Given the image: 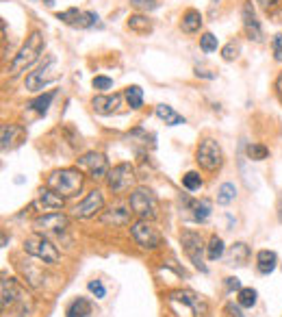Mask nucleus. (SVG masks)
<instances>
[{
  "instance_id": "7ed1b4c3",
  "label": "nucleus",
  "mask_w": 282,
  "mask_h": 317,
  "mask_svg": "<svg viewBox=\"0 0 282 317\" xmlns=\"http://www.w3.org/2000/svg\"><path fill=\"white\" fill-rule=\"evenodd\" d=\"M61 76V68H59V61H56V56L50 54L48 59L39 66L35 72H30V74L26 76V80H24V85H26L28 92H42L44 87L56 83Z\"/></svg>"
},
{
  "instance_id": "a211bd4d",
  "label": "nucleus",
  "mask_w": 282,
  "mask_h": 317,
  "mask_svg": "<svg viewBox=\"0 0 282 317\" xmlns=\"http://www.w3.org/2000/svg\"><path fill=\"white\" fill-rule=\"evenodd\" d=\"M180 26H182L184 33H198L200 26H202V13L196 11V9H187L182 13Z\"/></svg>"
},
{
  "instance_id": "c756f323",
  "label": "nucleus",
  "mask_w": 282,
  "mask_h": 317,
  "mask_svg": "<svg viewBox=\"0 0 282 317\" xmlns=\"http://www.w3.org/2000/svg\"><path fill=\"white\" fill-rule=\"evenodd\" d=\"M56 20H61L63 24H68V26L80 28V22H83V11L68 9V11H63V13H56Z\"/></svg>"
},
{
  "instance_id": "423d86ee",
  "label": "nucleus",
  "mask_w": 282,
  "mask_h": 317,
  "mask_svg": "<svg viewBox=\"0 0 282 317\" xmlns=\"http://www.w3.org/2000/svg\"><path fill=\"white\" fill-rule=\"evenodd\" d=\"M196 161H198V165H200V167H204V169H206V172H215V169H220L222 163H224L222 146L217 143L215 139H211V137H206V139L198 146Z\"/></svg>"
},
{
  "instance_id": "1a4fd4ad",
  "label": "nucleus",
  "mask_w": 282,
  "mask_h": 317,
  "mask_svg": "<svg viewBox=\"0 0 282 317\" xmlns=\"http://www.w3.org/2000/svg\"><path fill=\"white\" fill-rule=\"evenodd\" d=\"M135 181H137V176H135V167L131 163H119L113 169H109V174H107L109 189L115 191V193L131 189V187L135 185Z\"/></svg>"
},
{
  "instance_id": "dca6fc26",
  "label": "nucleus",
  "mask_w": 282,
  "mask_h": 317,
  "mask_svg": "<svg viewBox=\"0 0 282 317\" xmlns=\"http://www.w3.org/2000/svg\"><path fill=\"white\" fill-rule=\"evenodd\" d=\"M243 28L249 39H254V42H263V28H261V22L256 18V11L252 3H245L243 5Z\"/></svg>"
},
{
  "instance_id": "6ab92c4d",
  "label": "nucleus",
  "mask_w": 282,
  "mask_h": 317,
  "mask_svg": "<svg viewBox=\"0 0 282 317\" xmlns=\"http://www.w3.org/2000/svg\"><path fill=\"white\" fill-rule=\"evenodd\" d=\"M276 263H278V256H276V252H271V250H261L259 254H256V267H259L261 274H271L276 270Z\"/></svg>"
},
{
  "instance_id": "4c0bfd02",
  "label": "nucleus",
  "mask_w": 282,
  "mask_h": 317,
  "mask_svg": "<svg viewBox=\"0 0 282 317\" xmlns=\"http://www.w3.org/2000/svg\"><path fill=\"white\" fill-rule=\"evenodd\" d=\"M87 289L91 291V294L98 298V300H102L104 296H107V289H104V284L100 282V280H89V284H87Z\"/></svg>"
},
{
  "instance_id": "6e6552de",
  "label": "nucleus",
  "mask_w": 282,
  "mask_h": 317,
  "mask_svg": "<svg viewBox=\"0 0 282 317\" xmlns=\"http://www.w3.org/2000/svg\"><path fill=\"white\" fill-rule=\"evenodd\" d=\"M131 235L137 241V246L143 250H154L161 246V235L154 226L150 224V219H137L131 226Z\"/></svg>"
},
{
  "instance_id": "20e7f679",
  "label": "nucleus",
  "mask_w": 282,
  "mask_h": 317,
  "mask_svg": "<svg viewBox=\"0 0 282 317\" xmlns=\"http://www.w3.org/2000/svg\"><path fill=\"white\" fill-rule=\"evenodd\" d=\"M24 252H28L30 256H35L48 265H56L61 261V252L56 250L54 243L50 239H46L44 235H33V237L24 239Z\"/></svg>"
},
{
  "instance_id": "0eeeda50",
  "label": "nucleus",
  "mask_w": 282,
  "mask_h": 317,
  "mask_svg": "<svg viewBox=\"0 0 282 317\" xmlns=\"http://www.w3.org/2000/svg\"><path fill=\"white\" fill-rule=\"evenodd\" d=\"M180 243H182V250L184 254L191 258V263L198 267L200 272H208V267L204 265V243H202V237L193 230H184L180 235Z\"/></svg>"
},
{
  "instance_id": "f257e3e1",
  "label": "nucleus",
  "mask_w": 282,
  "mask_h": 317,
  "mask_svg": "<svg viewBox=\"0 0 282 317\" xmlns=\"http://www.w3.org/2000/svg\"><path fill=\"white\" fill-rule=\"evenodd\" d=\"M44 46H46V39L44 35L39 33V31H33L26 42H24V46L20 48V52L13 56V63H11V76H20L22 72H26L33 63L39 59V54L44 52Z\"/></svg>"
},
{
  "instance_id": "a18cd8bd",
  "label": "nucleus",
  "mask_w": 282,
  "mask_h": 317,
  "mask_svg": "<svg viewBox=\"0 0 282 317\" xmlns=\"http://www.w3.org/2000/svg\"><path fill=\"white\" fill-rule=\"evenodd\" d=\"M278 217H280V222H282V196L278 200Z\"/></svg>"
},
{
  "instance_id": "9d476101",
  "label": "nucleus",
  "mask_w": 282,
  "mask_h": 317,
  "mask_svg": "<svg viewBox=\"0 0 282 317\" xmlns=\"http://www.w3.org/2000/svg\"><path fill=\"white\" fill-rule=\"evenodd\" d=\"M70 219L66 213H61V211H56V213H44L39 215L35 222H33V228L37 235H61L63 230L68 228Z\"/></svg>"
},
{
  "instance_id": "473e14b6",
  "label": "nucleus",
  "mask_w": 282,
  "mask_h": 317,
  "mask_svg": "<svg viewBox=\"0 0 282 317\" xmlns=\"http://www.w3.org/2000/svg\"><path fill=\"white\" fill-rule=\"evenodd\" d=\"M245 152H247V157L252 159V161H265L269 157V150L265 148L263 143H249L247 148H245Z\"/></svg>"
},
{
  "instance_id": "c03bdc74",
  "label": "nucleus",
  "mask_w": 282,
  "mask_h": 317,
  "mask_svg": "<svg viewBox=\"0 0 282 317\" xmlns=\"http://www.w3.org/2000/svg\"><path fill=\"white\" fill-rule=\"evenodd\" d=\"M259 3H261L263 7H271V5H276L278 0H259Z\"/></svg>"
},
{
  "instance_id": "412c9836",
  "label": "nucleus",
  "mask_w": 282,
  "mask_h": 317,
  "mask_svg": "<svg viewBox=\"0 0 282 317\" xmlns=\"http://www.w3.org/2000/svg\"><path fill=\"white\" fill-rule=\"evenodd\" d=\"M156 118L161 122H165L167 126H178V124H184V118L180 113H176L169 104H159L156 107Z\"/></svg>"
},
{
  "instance_id": "39448f33",
  "label": "nucleus",
  "mask_w": 282,
  "mask_h": 317,
  "mask_svg": "<svg viewBox=\"0 0 282 317\" xmlns=\"http://www.w3.org/2000/svg\"><path fill=\"white\" fill-rule=\"evenodd\" d=\"M131 209L139 219H154L159 215V200L146 187H139L131 193Z\"/></svg>"
},
{
  "instance_id": "a878e982",
  "label": "nucleus",
  "mask_w": 282,
  "mask_h": 317,
  "mask_svg": "<svg viewBox=\"0 0 282 317\" xmlns=\"http://www.w3.org/2000/svg\"><path fill=\"white\" fill-rule=\"evenodd\" d=\"M191 211H193V219L200 224H204L208 217H211V202L208 200H198L191 202Z\"/></svg>"
},
{
  "instance_id": "7c9ffc66",
  "label": "nucleus",
  "mask_w": 282,
  "mask_h": 317,
  "mask_svg": "<svg viewBox=\"0 0 282 317\" xmlns=\"http://www.w3.org/2000/svg\"><path fill=\"white\" fill-rule=\"evenodd\" d=\"M235 198H237V187H235V183H224L220 187V191H217V202H220V205H230Z\"/></svg>"
},
{
  "instance_id": "37998d69",
  "label": "nucleus",
  "mask_w": 282,
  "mask_h": 317,
  "mask_svg": "<svg viewBox=\"0 0 282 317\" xmlns=\"http://www.w3.org/2000/svg\"><path fill=\"white\" fill-rule=\"evenodd\" d=\"M228 313H232V317H243V313H241L239 306H235V304H228Z\"/></svg>"
},
{
  "instance_id": "9b49d317",
  "label": "nucleus",
  "mask_w": 282,
  "mask_h": 317,
  "mask_svg": "<svg viewBox=\"0 0 282 317\" xmlns=\"http://www.w3.org/2000/svg\"><path fill=\"white\" fill-rule=\"evenodd\" d=\"M63 205H66L63 196L52 191L50 187H42L37 191V196L33 198V202H30V209L39 211V213H56V211L63 209Z\"/></svg>"
},
{
  "instance_id": "c9c22d12",
  "label": "nucleus",
  "mask_w": 282,
  "mask_h": 317,
  "mask_svg": "<svg viewBox=\"0 0 282 317\" xmlns=\"http://www.w3.org/2000/svg\"><path fill=\"white\" fill-rule=\"evenodd\" d=\"M239 44L237 42H230V44H226L224 46V50H222V59L224 61H235L237 56H239Z\"/></svg>"
},
{
  "instance_id": "4468645a",
  "label": "nucleus",
  "mask_w": 282,
  "mask_h": 317,
  "mask_svg": "<svg viewBox=\"0 0 282 317\" xmlns=\"http://www.w3.org/2000/svg\"><path fill=\"white\" fill-rule=\"evenodd\" d=\"M102 207H104V196H102V191L93 189V191H89V193H87V196L76 205L74 217H78V219H89V217H93L96 213H98V211H102Z\"/></svg>"
},
{
  "instance_id": "79ce46f5",
  "label": "nucleus",
  "mask_w": 282,
  "mask_h": 317,
  "mask_svg": "<svg viewBox=\"0 0 282 317\" xmlns=\"http://www.w3.org/2000/svg\"><path fill=\"white\" fill-rule=\"evenodd\" d=\"M276 94H278V98L282 102V72H280V76L276 78Z\"/></svg>"
},
{
  "instance_id": "ddd939ff",
  "label": "nucleus",
  "mask_w": 282,
  "mask_h": 317,
  "mask_svg": "<svg viewBox=\"0 0 282 317\" xmlns=\"http://www.w3.org/2000/svg\"><path fill=\"white\" fill-rule=\"evenodd\" d=\"M169 302H172V304H182L184 308H189L196 317H204L206 311H208V306L202 300V296L193 294V291H182V289L180 291H172V294H169Z\"/></svg>"
},
{
  "instance_id": "a19ab883",
  "label": "nucleus",
  "mask_w": 282,
  "mask_h": 317,
  "mask_svg": "<svg viewBox=\"0 0 282 317\" xmlns=\"http://www.w3.org/2000/svg\"><path fill=\"white\" fill-rule=\"evenodd\" d=\"M226 289H228V291H241V289H243V287H241V280L239 278H235V276H230V278H226Z\"/></svg>"
},
{
  "instance_id": "2f4dec72",
  "label": "nucleus",
  "mask_w": 282,
  "mask_h": 317,
  "mask_svg": "<svg viewBox=\"0 0 282 317\" xmlns=\"http://www.w3.org/2000/svg\"><path fill=\"white\" fill-rule=\"evenodd\" d=\"M256 300H259V294H256V289L252 287H243L239 291V306L243 308H252L256 304Z\"/></svg>"
},
{
  "instance_id": "2eb2a0df",
  "label": "nucleus",
  "mask_w": 282,
  "mask_h": 317,
  "mask_svg": "<svg viewBox=\"0 0 282 317\" xmlns=\"http://www.w3.org/2000/svg\"><path fill=\"white\" fill-rule=\"evenodd\" d=\"M91 107L96 113H100V116H113V113H117L119 107H122V94H113V96H93L91 100Z\"/></svg>"
},
{
  "instance_id": "f704fd0d",
  "label": "nucleus",
  "mask_w": 282,
  "mask_h": 317,
  "mask_svg": "<svg viewBox=\"0 0 282 317\" xmlns=\"http://www.w3.org/2000/svg\"><path fill=\"white\" fill-rule=\"evenodd\" d=\"M217 46H220V42H217V37L213 33H204L200 37V48H202L204 52H215Z\"/></svg>"
},
{
  "instance_id": "b1692460",
  "label": "nucleus",
  "mask_w": 282,
  "mask_h": 317,
  "mask_svg": "<svg viewBox=\"0 0 282 317\" xmlns=\"http://www.w3.org/2000/svg\"><path fill=\"white\" fill-rule=\"evenodd\" d=\"M66 317H91V302L87 298H76L68 306Z\"/></svg>"
},
{
  "instance_id": "e433bc0d",
  "label": "nucleus",
  "mask_w": 282,
  "mask_h": 317,
  "mask_svg": "<svg viewBox=\"0 0 282 317\" xmlns=\"http://www.w3.org/2000/svg\"><path fill=\"white\" fill-rule=\"evenodd\" d=\"M91 85H93V89H98V92H107V89L113 87V80L109 76H93Z\"/></svg>"
},
{
  "instance_id": "f03ea898",
  "label": "nucleus",
  "mask_w": 282,
  "mask_h": 317,
  "mask_svg": "<svg viewBox=\"0 0 282 317\" xmlns=\"http://www.w3.org/2000/svg\"><path fill=\"white\" fill-rule=\"evenodd\" d=\"M48 187L63 198L78 196L80 189H83V174H80L78 167L54 169V172L48 176Z\"/></svg>"
},
{
  "instance_id": "5701e85b",
  "label": "nucleus",
  "mask_w": 282,
  "mask_h": 317,
  "mask_svg": "<svg viewBox=\"0 0 282 317\" xmlns=\"http://www.w3.org/2000/svg\"><path fill=\"white\" fill-rule=\"evenodd\" d=\"M131 213L133 211H126V209H111L102 215V222L113 224V226H126L128 222H131Z\"/></svg>"
},
{
  "instance_id": "f3484780",
  "label": "nucleus",
  "mask_w": 282,
  "mask_h": 317,
  "mask_svg": "<svg viewBox=\"0 0 282 317\" xmlns=\"http://www.w3.org/2000/svg\"><path fill=\"white\" fill-rule=\"evenodd\" d=\"M0 289H3V311H7V308L13 306L22 298V289L18 287V282L13 278H3Z\"/></svg>"
},
{
  "instance_id": "58836bf2",
  "label": "nucleus",
  "mask_w": 282,
  "mask_h": 317,
  "mask_svg": "<svg viewBox=\"0 0 282 317\" xmlns=\"http://www.w3.org/2000/svg\"><path fill=\"white\" fill-rule=\"evenodd\" d=\"M131 5L137 7V9H141V11H154L159 7L156 0H131Z\"/></svg>"
},
{
  "instance_id": "393cba45",
  "label": "nucleus",
  "mask_w": 282,
  "mask_h": 317,
  "mask_svg": "<svg viewBox=\"0 0 282 317\" xmlns=\"http://www.w3.org/2000/svg\"><path fill=\"white\" fill-rule=\"evenodd\" d=\"M54 96H56L54 89H52V92H46V94H42V96H37V98H33V100L28 102V109L35 111L37 116H46V113H48V107H50V102L54 100Z\"/></svg>"
},
{
  "instance_id": "cd10ccee",
  "label": "nucleus",
  "mask_w": 282,
  "mask_h": 317,
  "mask_svg": "<svg viewBox=\"0 0 282 317\" xmlns=\"http://www.w3.org/2000/svg\"><path fill=\"white\" fill-rule=\"evenodd\" d=\"M224 252H226L224 239L217 237V235H213L211 241H208V246H206V256H208V261H217V258H222Z\"/></svg>"
},
{
  "instance_id": "bb28decb",
  "label": "nucleus",
  "mask_w": 282,
  "mask_h": 317,
  "mask_svg": "<svg viewBox=\"0 0 282 317\" xmlns=\"http://www.w3.org/2000/svg\"><path fill=\"white\" fill-rule=\"evenodd\" d=\"M124 96H126V102H128V107H131V109H141V104H143V89L139 85H128Z\"/></svg>"
},
{
  "instance_id": "c85d7f7f",
  "label": "nucleus",
  "mask_w": 282,
  "mask_h": 317,
  "mask_svg": "<svg viewBox=\"0 0 282 317\" xmlns=\"http://www.w3.org/2000/svg\"><path fill=\"white\" fill-rule=\"evenodd\" d=\"M247 256H249V248L245 246V243L239 241L230 248V263L232 265H243L247 261Z\"/></svg>"
},
{
  "instance_id": "ea45409f",
  "label": "nucleus",
  "mask_w": 282,
  "mask_h": 317,
  "mask_svg": "<svg viewBox=\"0 0 282 317\" xmlns=\"http://www.w3.org/2000/svg\"><path fill=\"white\" fill-rule=\"evenodd\" d=\"M271 48H273V59L282 61V33H278L271 39Z\"/></svg>"
},
{
  "instance_id": "aec40b11",
  "label": "nucleus",
  "mask_w": 282,
  "mask_h": 317,
  "mask_svg": "<svg viewBox=\"0 0 282 317\" xmlns=\"http://www.w3.org/2000/svg\"><path fill=\"white\" fill-rule=\"evenodd\" d=\"M128 28L133 31L137 35H148L152 33V22L148 20V15H141V13H133L131 18H128Z\"/></svg>"
},
{
  "instance_id": "4be33fe9",
  "label": "nucleus",
  "mask_w": 282,
  "mask_h": 317,
  "mask_svg": "<svg viewBox=\"0 0 282 317\" xmlns=\"http://www.w3.org/2000/svg\"><path fill=\"white\" fill-rule=\"evenodd\" d=\"M24 135V131L20 126H15V124H5L3 126V150H11L15 148L20 141H15V139H20V137Z\"/></svg>"
},
{
  "instance_id": "72a5a7b5",
  "label": "nucleus",
  "mask_w": 282,
  "mask_h": 317,
  "mask_svg": "<svg viewBox=\"0 0 282 317\" xmlns=\"http://www.w3.org/2000/svg\"><path fill=\"white\" fill-rule=\"evenodd\" d=\"M182 187L187 191H198L200 187H202V178H200L198 172H187L182 176Z\"/></svg>"
},
{
  "instance_id": "f8f14e48",
  "label": "nucleus",
  "mask_w": 282,
  "mask_h": 317,
  "mask_svg": "<svg viewBox=\"0 0 282 317\" xmlns=\"http://www.w3.org/2000/svg\"><path fill=\"white\" fill-rule=\"evenodd\" d=\"M78 169H87L93 181L98 178H107L109 174V161L102 152H85L78 159Z\"/></svg>"
}]
</instances>
